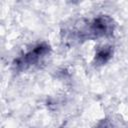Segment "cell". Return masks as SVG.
I'll return each instance as SVG.
<instances>
[{"mask_svg": "<svg viewBox=\"0 0 128 128\" xmlns=\"http://www.w3.org/2000/svg\"><path fill=\"white\" fill-rule=\"evenodd\" d=\"M114 22L108 16H100L93 19L87 26L84 31L80 33V37L83 38H99L108 36L113 33Z\"/></svg>", "mask_w": 128, "mask_h": 128, "instance_id": "6da1fadb", "label": "cell"}, {"mask_svg": "<svg viewBox=\"0 0 128 128\" xmlns=\"http://www.w3.org/2000/svg\"><path fill=\"white\" fill-rule=\"evenodd\" d=\"M50 47L46 43H40L36 45L32 50L28 51L24 55L20 56L14 61V66L18 70H25L35 64H37L45 55L48 54Z\"/></svg>", "mask_w": 128, "mask_h": 128, "instance_id": "7a4b0ae2", "label": "cell"}, {"mask_svg": "<svg viewBox=\"0 0 128 128\" xmlns=\"http://www.w3.org/2000/svg\"><path fill=\"white\" fill-rule=\"evenodd\" d=\"M112 54H113V51L110 46H103L97 50L94 60L97 64L102 65L110 60V58L112 57Z\"/></svg>", "mask_w": 128, "mask_h": 128, "instance_id": "3957f363", "label": "cell"}, {"mask_svg": "<svg viewBox=\"0 0 128 128\" xmlns=\"http://www.w3.org/2000/svg\"><path fill=\"white\" fill-rule=\"evenodd\" d=\"M96 128H111V124L108 122V121H101L99 124H98V126L96 127Z\"/></svg>", "mask_w": 128, "mask_h": 128, "instance_id": "277c9868", "label": "cell"}]
</instances>
